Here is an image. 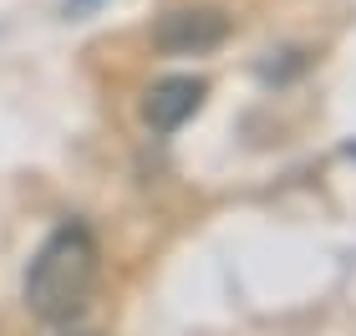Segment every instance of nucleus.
Here are the masks:
<instances>
[{
    "instance_id": "1",
    "label": "nucleus",
    "mask_w": 356,
    "mask_h": 336,
    "mask_svg": "<svg viewBox=\"0 0 356 336\" xmlns=\"http://www.w3.org/2000/svg\"><path fill=\"white\" fill-rule=\"evenodd\" d=\"M102 280V250H97L92 230L82 224H61V230L36 250V260L26 270V306L36 321H76Z\"/></svg>"
},
{
    "instance_id": "2",
    "label": "nucleus",
    "mask_w": 356,
    "mask_h": 336,
    "mask_svg": "<svg viewBox=\"0 0 356 336\" xmlns=\"http://www.w3.org/2000/svg\"><path fill=\"white\" fill-rule=\"evenodd\" d=\"M224 36H229V15L214 6H178L153 21V46L168 56H204L224 46Z\"/></svg>"
},
{
    "instance_id": "3",
    "label": "nucleus",
    "mask_w": 356,
    "mask_h": 336,
    "mask_svg": "<svg viewBox=\"0 0 356 336\" xmlns=\"http://www.w3.org/2000/svg\"><path fill=\"white\" fill-rule=\"evenodd\" d=\"M204 97H209V87L199 77H163V82H153L143 92V122L153 133H173L204 107Z\"/></svg>"
}]
</instances>
